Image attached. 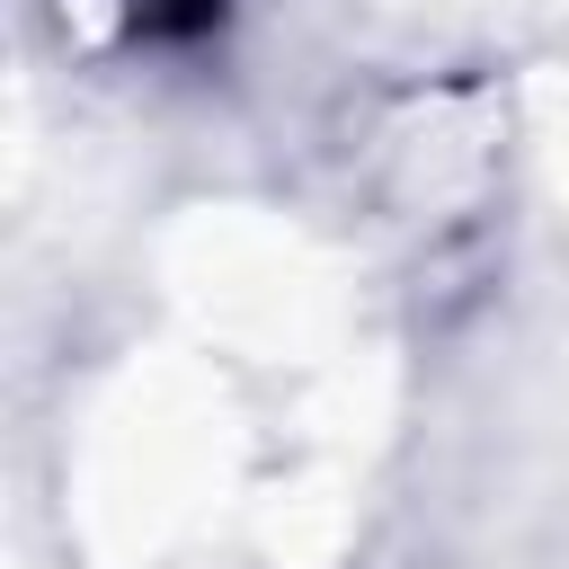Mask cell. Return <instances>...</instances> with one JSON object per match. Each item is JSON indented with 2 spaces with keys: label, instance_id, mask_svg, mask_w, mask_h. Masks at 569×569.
I'll list each match as a JSON object with an SVG mask.
<instances>
[{
  "label": "cell",
  "instance_id": "6da1fadb",
  "mask_svg": "<svg viewBox=\"0 0 569 569\" xmlns=\"http://www.w3.org/2000/svg\"><path fill=\"white\" fill-rule=\"evenodd\" d=\"M107 9L124 18L133 44H204L231 18V0H107Z\"/></svg>",
  "mask_w": 569,
  "mask_h": 569
}]
</instances>
